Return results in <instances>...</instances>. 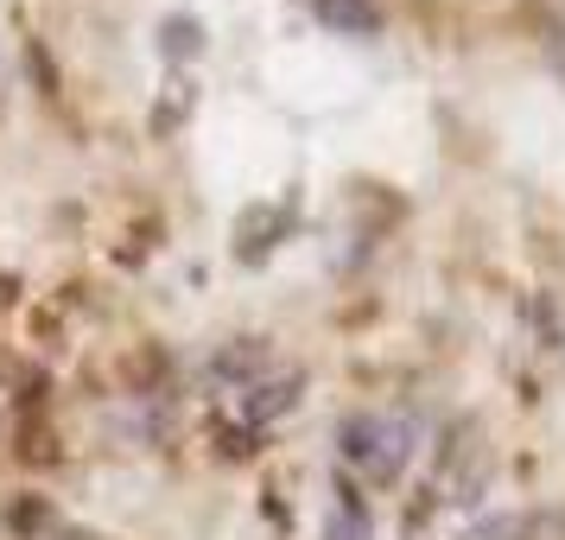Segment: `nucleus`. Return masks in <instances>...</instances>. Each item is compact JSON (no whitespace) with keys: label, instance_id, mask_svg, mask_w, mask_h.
Instances as JSON below:
<instances>
[{"label":"nucleus","instance_id":"f257e3e1","mask_svg":"<svg viewBox=\"0 0 565 540\" xmlns=\"http://www.w3.org/2000/svg\"><path fill=\"white\" fill-rule=\"evenodd\" d=\"M413 420L401 413H343V426H337V452L350 470H362L369 484H394L413 458Z\"/></svg>","mask_w":565,"mask_h":540},{"label":"nucleus","instance_id":"f03ea898","mask_svg":"<svg viewBox=\"0 0 565 540\" xmlns=\"http://www.w3.org/2000/svg\"><path fill=\"white\" fill-rule=\"evenodd\" d=\"M489 484V445H477V426H463L458 445L445 438V458H438V484H433V502L445 509H470Z\"/></svg>","mask_w":565,"mask_h":540},{"label":"nucleus","instance_id":"7ed1b4c3","mask_svg":"<svg viewBox=\"0 0 565 540\" xmlns=\"http://www.w3.org/2000/svg\"><path fill=\"white\" fill-rule=\"evenodd\" d=\"M299 394H306V375H292V369H274V375H260V382L242 388L235 413H242V420H248V433H255V426H274L280 413L299 407Z\"/></svg>","mask_w":565,"mask_h":540},{"label":"nucleus","instance_id":"20e7f679","mask_svg":"<svg viewBox=\"0 0 565 540\" xmlns=\"http://www.w3.org/2000/svg\"><path fill=\"white\" fill-rule=\"evenodd\" d=\"M280 235H286V204H248L242 210V223H235V255L260 261Z\"/></svg>","mask_w":565,"mask_h":540},{"label":"nucleus","instance_id":"39448f33","mask_svg":"<svg viewBox=\"0 0 565 540\" xmlns=\"http://www.w3.org/2000/svg\"><path fill=\"white\" fill-rule=\"evenodd\" d=\"M210 375H216V382H235V394H242L248 382H260V375H267V343L242 337V343H230V350H216Z\"/></svg>","mask_w":565,"mask_h":540},{"label":"nucleus","instance_id":"423d86ee","mask_svg":"<svg viewBox=\"0 0 565 540\" xmlns=\"http://www.w3.org/2000/svg\"><path fill=\"white\" fill-rule=\"evenodd\" d=\"M191 108H198V89H191V77H184V71H172V77H166V96H159V108H153V128L172 134Z\"/></svg>","mask_w":565,"mask_h":540},{"label":"nucleus","instance_id":"0eeeda50","mask_svg":"<svg viewBox=\"0 0 565 540\" xmlns=\"http://www.w3.org/2000/svg\"><path fill=\"white\" fill-rule=\"evenodd\" d=\"M159 52L172 57V64H184V57H198V52H204V27H198L191 13H179V20H166V27H159Z\"/></svg>","mask_w":565,"mask_h":540},{"label":"nucleus","instance_id":"6e6552de","mask_svg":"<svg viewBox=\"0 0 565 540\" xmlns=\"http://www.w3.org/2000/svg\"><path fill=\"white\" fill-rule=\"evenodd\" d=\"M407 540H470V534H458V528H451V509L426 496V502L413 509V521H407Z\"/></svg>","mask_w":565,"mask_h":540},{"label":"nucleus","instance_id":"1a4fd4ad","mask_svg":"<svg viewBox=\"0 0 565 540\" xmlns=\"http://www.w3.org/2000/svg\"><path fill=\"white\" fill-rule=\"evenodd\" d=\"M324 540H369V509H362V502L350 496V489L337 496L331 521H324Z\"/></svg>","mask_w":565,"mask_h":540},{"label":"nucleus","instance_id":"9d476101","mask_svg":"<svg viewBox=\"0 0 565 540\" xmlns=\"http://www.w3.org/2000/svg\"><path fill=\"white\" fill-rule=\"evenodd\" d=\"M311 7H318V0H311Z\"/></svg>","mask_w":565,"mask_h":540}]
</instances>
